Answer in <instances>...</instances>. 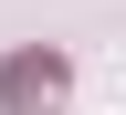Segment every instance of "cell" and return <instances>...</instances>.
Returning a JSON list of instances; mask_svg holds the SVG:
<instances>
[{"mask_svg": "<svg viewBox=\"0 0 126 115\" xmlns=\"http://www.w3.org/2000/svg\"><path fill=\"white\" fill-rule=\"evenodd\" d=\"M0 94H11L21 115H32V105H53V94H63V63H53V52H21L11 73H0Z\"/></svg>", "mask_w": 126, "mask_h": 115, "instance_id": "1", "label": "cell"}]
</instances>
